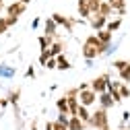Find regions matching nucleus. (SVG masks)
<instances>
[{
  "instance_id": "1",
  "label": "nucleus",
  "mask_w": 130,
  "mask_h": 130,
  "mask_svg": "<svg viewBox=\"0 0 130 130\" xmlns=\"http://www.w3.org/2000/svg\"><path fill=\"white\" fill-rule=\"evenodd\" d=\"M103 54H107V47L95 35H89L85 39V43H83V56H85V60H95V58H99Z\"/></svg>"
},
{
  "instance_id": "2",
  "label": "nucleus",
  "mask_w": 130,
  "mask_h": 130,
  "mask_svg": "<svg viewBox=\"0 0 130 130\" xmlns=\"http://www.w3.org/2000/svg\"><path fill=\"white\" fill-rule=\"evenodd\" d=\"M89 126L93 130H109V118H107V111L101 109V107H97L93 111V116H91V122Z\"/></svg>"
},
{
  "instance_id": "3",
  "label": "nucleus",
  "mask_w": 130,
  "mask_h": 130,
  "mask_svg": "<svg viewBox=\"0 0 130 130\" xmlns=\"http://www.w3.org/2000/svg\"><path fill=\"white\" fill-rule=\"evenodd\" d=\"M109 74L107 72H103V74H99V76H95L93 80H89L91 83V89L97 93V95H101V93H105L107 91V85H109Z\"/></svg>"
},
{
  "instance_id": "4",
  "label": "nucleus",
  "mask_w": 130,
  "mask_h": 130,
  "mask_svg": "<svg viewBox=\"0 0 130 130\" xmlns=\"http://www.w3.org/2000/svg\"><path fill=\"white\" fill-rule=\"evenodd\" d=\"M97 97H99V95H97L91 87H89V89H80V91H78V103L85 105V107H93V105L97 103Z\"/></svg>"
},
{
  "instance_id": "5",
  "label": "nucleus",
  "mask_w": 130,
  "mask_h": 130,
  "mask_svg": "<svg viewBox=\"0 0 130 130\" xmlns=\"http://www.w3.org/2000/svg\"><path fill=\"white\" fill-rule=\"evenodd\" d=\"M89 25H91V29H95V31H101V29H105V25H107V19L103 17V14L95 12L93 17L89 19Z\"/></svg>"
},
{
  "instance_id": "6",
  "label": "nucleus",
  "mask_w": 130,
  "mask_h": 130,
  "mask_svg": "<svg viewBox=\"0 0 130 130\" xmlns=\"http://www.w3.org/2000/svg\"><path fill=\"white\" fill-rule=\"evenodd\" d=\"M25 8H27V6L17 0V2H12V4L6 6V14H8V17H21V14L25 12Z\"/></svg>"
},
{
  "instance_id": "7",
  "label": "nucleus",
  "mask_w": 130,
  "mask_h": 130,
  "mask_svg": "<svg viewBox=\"0 0 130 130\" xmlns=\"http://www.w3.org/2000/svg\"><path fill=\"white\" fill-rule=\"evenodd\" d=\"M97 103H99V107L101 109H105V111H109L113 105H116V103H113V99H111V95L105 91V93H101L99 97H97Z\"/></svg>"
},
{
  "instance_id": "8",
  "label": "nucleus",
  "mask_w": 130,
  "mask_h": 130,
  "mask_svg": "<svg viewBox=\"0 0 130 130\" xmlns=\"http://www.w3.org/2000/svg\"><path fill=\"white\" fill-rule=\"evenodd\" d=\"M95 37L99 39L107 50H109V45H111V39H113V33L111 31H107V29H101V31H95Z\"/></svg>"
},
{
  "instance_id": "9",
  "label": "nucleus",
  "mask_w": 130,
  "mask_h": 130,
  "mask_svg": "<svg viewBox=\"0 0 130 130\" xmlns=\"http://www.w3.org/2000/svg\"><path fill=\"white\" fill-rule=\"evenodd\" d=\"M43 35H52V37H56L58 39V25H56V21L50 17V19H45V25H43Z\"/></svg>"
},
{
  "instance_id": "10",
  "label": "nucleus",
  "mask_w": 130,
  "mask_h": 130,
  "mask_svg": "<svg viewBox=\"0 0 130 130\" xmlns=\"http://www.w3.org/2000/svg\"><path fill=\"white\" fill-rule=\"evenodd\" d=\"M56 41V37H52V35H39L37 37V43H39V50H50L52 47V43Z\"/></svg>"
},
{
  "instance_id": "11",
  "label": "nucleus",
  "mask_w": 130,
  "mask_h": 130,
  "mask_svg": "<svg viewBox=\"0 0 130 130\" xmlns=\"http://www.w3.org/2000/svg\"><path fill=\"white\" fill-rule=\"evenodd\" d=\"M87 124L80 120L78 116H70V122H68V130H85Z\"/></svg>"
},
{
  "instance_id": "12",
  "label": "nucleus",
  "mask_w": 130,
  "mask_h": 130,
  "mask_svg": "<svg viewBox=\"0 0 130 130\" xmlns=\"http://www.w3.org/2000/svg\"><path fill=\"white\" fill-rule=\"evenodd\" d=\"M64 41H60V39H56L54 43H52V47H50V54H52V58H58L60 54H64Z\"/></svg>"
},
{
  "instance_id": "13",
  "label": "nucleus",
  "mask_w": 130,
  "mask_h": 130,
  "mask_svg": "<svg viewBox=\"0 0 130 130\" xmlns=\"http://www.w3.org/2000/svg\"><path fill=\"white\" fill-rule=\"evenodd\" d=\"M76 116H78L80 120H83L87 126H89V122H91V116H93V111H91V107H85V105H80V107H78V113H76Z\"/></svg>"
},
{
  "instance_id": "14",
  "label": "nucleus",
  "mask_w": 130,
  "mask_h": 130,
  "mask_svg": "<svg viewBox=\"0 0 130 130\" xmlns=\"http://www.w3.org/2000/svg\"><path fill=\"white\" fill-rule=\"evenodd\" d=\"M56 62H58V70H70L72 68V64H70V60L64 56V54H60L58 58H56Z\"/></svg>"
},
{
  "instance_id": "15",
  "label": "nucleus",
  "mask_w": 130,
  "mask_h": 130,
  "mask_svg": "<svg viewBox=\"0 0 130 130\" xmlns=\"http://www.w3.org/2000/svg\"><path fill=\"white\" fill-rule=\"evenodd\" d=\"M56 107H58L60 113H68V99H66V95H62V97L56 99ZM68 116H70V113H68Z\"/></svg>"
},
{
  "instance_id": "16",
  "label": "nucleus",
  "mask_w": 130,
  "mask_h": 130,
  "mask_svg": "<svg viewBox=\"0 0 130 130\" xmlns=\"http://www.w3.org/2000/svg\"><path fill=\"white\" fill-rule=\"evenodd\" d=\"M99 14H103L105 19H109L111 14H113V8H111V6L107 4V0H103V2L99 4Z\"/></svg>"
},
{
  "instance_id": "17",
  "label": "nucleus",
  "mask_w": 130,
  "mask_h": 130,
  "mask_svg": "<svg viewBox=\"0 0 130 130\" xmlns=\"http://www.w3.org/2000/svg\"><path fill=\"white\" fill-rule=\"evenodd\" d=\"M120 27H122V17L113 19V21H107V25H105V29H107V31H111V33H116Z\"/></svg>"
},
{
  "instance_id": "18",
  "label": "nucleus",
  "mask_w": 130,
  "mask_h": 130,
  "mask_svg": "<svg viewBox=\"0 0 130 130\" xmlns=\"http://www.w3.org/2000/svg\"><path fill=\"white\" fill-rule=\"evenodd\" d=\"M14 72H17V70H14L12 66H4V64H0V76H2V78H10V76H14Z\"/></svg>"
},
{
  "instance_id": "19",
  "label": "nucleus",
  "mask_w": 130,
  "mask_h": 130,
  "mask_svg": "<svg viewBox=\"0 0 130 130\" xmlns=\"http://www.w3.org/2000/svg\"><path fill=\"white\" fill-rule=\"evenodd\" d=\"M107 4L113 8V12H120L122 8H126V0H107Z\"/></svg>"
},
{
  "instance_id": "20",
  "label": "nucleus",
  "mask_w": 130,
  "mask_h": 130,
  "mask_svg": "<svg viewBox=\"0 0 130 130\" xmlns=\"http://www.w3.org/2000/svg\"><path fill=\"white\" fill-rule=\"evenodd\" d=\"M118 76H120V80H122V83L130 85V64H128L124 70H120V72H118Z\"/></svg>"
},
{
  "instance_id": "21",
  "label": "nucleus",
  "mask_w": 130,
  "mask_h": 130,
  "mask_svg": "<svg viewBox=\"0 0 130 130\" xmlns=\"http://www.w3.org/2000/svg\"><path fill=\"white\" fill-rule=\"evenodd\" d=\"M8 29H10V23H8V17L4 14V17H0V35L6 33Z\"/></svg>"
},
{
  "instance_id": "22",
  "label": "nucleus",
  "mask_w": 130,
  "mask_h": 130,
  "mask_svg": "<svg viewBox=\"0 0 130 130\" xmlns=\"http://www.w3.org/2000/svg\"><path fill=\"white\" fill-rule=\"evenodd\" d=\"M52 58V54H50V50H41V54H39V64L45 68V64H47V60Z\"/></svg>"
},
{
  "instance_id": "23",
  "label": "nucleus",
  "mask_w": 130,
  "mask_h": 130,
  "mask_svg": "<svg viewBox=\"0 0 130 130\" xmlns=\"http://www.w3.org/2000/svg\"><path fill=\"white\" fill-rule=\"evenodd\" d=\"M128 64H130L128 60H113V62H111V66H113V68H116V70L120 72V70H124V68L128 66Z\"/></svg>"
},
{
  "instance_id": "24",
  "label": "nucleus",
  "mask_w": 130,
  "mask_h": 130,
  "mask_svg": "<svg viewBox=\"0 0 130 130\" xmlns=\"http://www.w3.org/2000/svg\"><path fill=\"white\" fill-rule=\"evenodd\" d=\"M19 95H21V89H14V91H10V93H8V101H10L12 105H17V101H19Z\"/></svg>"
},
{
  "instance_id": "25",
  "label": "nucleus",
  "mask_w": 130,
  "mask_h": 130,
  "mask_svg": "<svg viewBox=\"0 0 130 130\" xmlns=\"http://www.w3.org/2000/svg\"><path fill=\"white\" fill-rule=\"evenodd\" d=\"M120 97H122V99H128V97H130V87L126 83H122V87H120Z\"/></svg>"
},
{
  "instance_id": "26",
  "label": "nucleus",
  "mask_w": 130,
  "mask_h": 130,
  "mask_svg": "<svg viewBox=\"0 0 130 130\" xmlns=\"http://www.w3.org/2000/svg\"><path fill=\"white\" fill-rule=\"evenodd\" d=\"M58 122H60V124H64V126H68L70 116H68V113H58Z\"/></svg>"
},
{
  "instance_id": "27",
  "label": "nucleus",
  "mask_w": 130,
  "mask_h": 130,
  "mask_svg": "<svg viewBox=\"0 0 130 130\" xmlns=\"http://www.w3.org/2000/svg\"><path fill=\"white\" fill-rule=\"evenodd\" d=\"M45 68H47V70H54V68H58V62H56V58H50V60H47Z\"/></svg>"
},
{
  "instance_id": "28",
  "label": "nucleus",
  "mask_w": 130,
  "mask_h": 130,
  "mask_svg": "<svg viewBox=\"0 0 130 130\" xmlns=\"http://www.w3.org/2000/svg\"><path fill=\"white\" fill-rule=\"evenodd\" d=\"M25 76H27V78H33V76H35V68H33V66H29V68L25 70Z\"/></svg>"
},
{
  "instance_id": "29",
  "label": "nucleus",
  "mask_w": 130,
  "mask_h": 130,
  "mask_svg": "<svg viewBox=\"0 0 130 130\" xmlns=\"http://www.w3.org/2000/svg\"><path fill=\"white\" fill-rule=\"evenodd\" d=\"M54 130H68V126H64V124H60L58 120L54 122Z\"/></svg>"
},
{
  "instance_id": "30",
  "label": "nucleus",
  "mask_w": 130,
  "mask_h": 130,
  "mask_svg": "<svg viewBox=\"0 0 130 130\" xmlns=\"http://www.w3.org/2000/svg\"><path fill=\"white\" fill-rule=\"evenodd\" d=\"M39 25H41V19H39V17H35V19H33V23H31V27H33V29H37Z\"/></svg>"
},
{
  "instance_id": "31",
  "label": "nucleus",
  "mask_w": 130,
  "mask_h": 130,
  "mask_svg": "<svg viewBox=\"0 0 130 130\" xmlns=\"http://www.w3.org/2000/svg\"><path fill=\"white\" fill-rule=\"evenodd\" d=\"M6 17H8V14H6ZM17 21H19V17H8V23H10V27H12V25H17Z\"/></svg>"
},
{
  "instance_id": "32",
  "label": "nucleus",
  "mask_w": 130,
  "mask_h": 130,
  "mask_svg": "<svg viewBox=\"0 0 130 130\" xmlns=\"http://www.w3.org/2000/svg\"><path fill=\"white\" fill-rule=\"evenodd\" d=\"M122 120H130V111H122Z\"/></svg>"
},
{
  "instance_id": "33",
  "label": "nucleus",
  "mask_w": 130,
  "mask_h": 130,
  "mask_svg": "<svg viewBox=\"0 0 130 130\" xmlns=\"http://www.w3.org/2000/svg\"><path fill=\"white\" fill-rule=\"evenodd\" d=\"M45 130H54V122H47L45 124Z\"/></svg>"
},
{
  "instance_id": "34",
  "label": "nucleus",
  "mask_w": 130,
  "mask_h": 130,
  "mask_svg": "<svg viewBox=\"0 0 130 130\" xmlns=\"http://www.w3.org/2000/svg\"><path fill=\"white\" fill-rule=\"evenodd\" d=\"M85 4H89V0H78V6H85Z\"/></svg>"
},
{
  "instance_id": "35",
  "label": "nucleus",
  "mask_w": 130,
  "mask_h": 130,
  "mask_svg": "<svg viewBox=\"0 0 130 130\" xmlns=\"http://www.w3.org/2000/svg\"><path fill=\"white\" fill-rule=\"evenodd\" d=\"M19 2H23V4H25V6H27V4H29V2H33V0H19Z\"/></svg>"
},
{
  "instance_id": "36",
  "label": "nucleus",
  "mask_w": 130,
  "mask_h": 130,
  "mask_svg": "<svg viewBox=\"0 0 130 130\" xmlns=\"http://www.w3.org/2000/svg\"><path fill=\"white\" fill-rule=\"evenodd\" d=\"M31 130H37V124L33 122V124H31Z\"/></svg>"
},
{
  "instance_id": "37",
  "label": "nucleus",
  "mask_w": 130,
  "mask_h": 130,
  "mask_svg": "<svg viewBox=\"0 0 130 130\" xmlns=\"http://www.w3.org/2000/svg\"><path fill=\"white\" fill-rule=\"evenodd\" d=\"M4 8V0H0V10H2Z\"/></svg>"
},
{
  "instance_id": "38",
  "label": "nucleus",
  "mask_w": 130,
  "mask_h": 130,
  "mask_svg": "<svg viewBox=\"0 0 130 130\" xmlns=\"http://www.w3.org/2000/svg\"><path fill=\"white\" fill-rule=\"evenodd\" d=\"M2 105H4V99H0V107H2Z\"/></svg>"
},
{
  "instance_id": "39",
  "label": "nucleus",
  "mask_w": 130,
  "mask_h": 130,
  "mask_svg": "<svg viewBox=\"0 0 130 130\" xmlns=\"http://www.w3.org/2000/svg\"><path fill=\"white\" fill-rule=\"evenodd\" d=\"M99 2H103V0H99Z\"/></svg>"
}]
</instances>
